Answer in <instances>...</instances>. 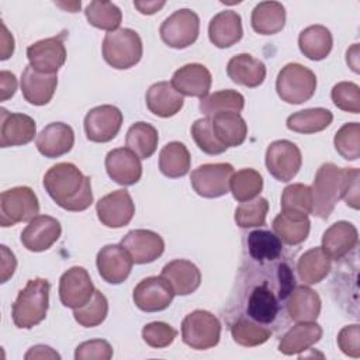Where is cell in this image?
<instances>
[{
  "instance_id": "b9f144b4",
  "label": "cell",
  "mask_w": 360,
  "mask_h": 360,
  "mask_svg": "<svg viewBox=\"0 0 360 360\" xmlns=\"http://www.w3.org/2000/svg\"><path fill=\"white\" fill-rule=\"evenodd\" d=\"M245 107V97L236 90H219L205 96L200 101V111L205 117H212L218 112H240Z\"/></svg>"
},
{
  "instance_id": "f907efd6",
  "label": "cell",
  "mask_w": 360,
  "mask_h": 360,
  "mask_svg": "<svg viewBox=\"0 0 360 360\" xmlns=\"http://www.w3.org/2000/svg\"><path fill=\"white\" fill-rule=\"evenodd\" d=\"M333 104L352 114L360 112V87L353 82H339L330 91Z\"/></svg>"
},
{
  "instance_id": "ba28073f",
  "label": "cell",
  "mask_w": 360,
  "mask_h": 360,
  "mask_svg": "<svg viewBox=\"0 0 360 360\" xmlns=\"http://www.w3.org/2000/svg\"><path fill=\"white\" fill-rule=\"evenodd\" d=\"M38 212L39 202L37 194L27 186L13 187L0 195V225L4 228L31 221Z\"/></svg>"
},
{
  "instance_id": "8d00e7d4",
  "label": "cell",
  "mask_w": 360,
  "mask_h": 360,
  "mask_svg": "<svg viewBox=\"0 0 360 360\" xmlns=\"http://www.w3.org/2000/svg\"><path fill=\"white\" fill-rule=\"evenodd\" d=\"M330 267V259L321 246L307 250L297 262L298 277L308 285L321 283L329 274Z\"/></svg>"
},
{
  "instance_id": "4fadbf2b",
  "label": "cell",
  "mask_w": 360,
  "mask_h": 360,
  "mask_svg": "<svg viewBox=\"0 0 360 360\" xmlns=\"http://www.w3.org/2000/svg\"><path fill=\"white\" fill-rule=\"evenodd\" d=\"M122 112L110 104L91 108L84 117V132L89 141L104 143L117 136L122 125Z\"/></svg>"
},
{
  "instance_id": "ab89813d",
  "label": "cell",
  "mask_w": 360,
  "mask_h": 360,
  "mask_svg": "<svg viewBox=\"0 0 360 360\" xmlns=\"http://www.w3.org/2000/svg\"><path fill=\"white\" fill-rule=\"evenodd\" d=\"M281 212L294 218H308L312 214L311 187L301 183L287 186L281 194Z\"/></svg>"
},
{
  "instance_id": "3957f363",
  "label": "cell",
  "mask_w": 360,
  "mask_h": 360,
  "mask_svg": "<svg viewBox=\"0 0 360 360\" xmlns=\"http://www.w3.org/2000/svg\"><path fill=\"white\" fill-rule=\"evenodd\" d=\"M51 284L46 278L35 277L28 280L18 292L13 308V322L20 329H31L46 318L49 307Z\"/></svg>"
},
{
  "instance_id": "484cf974",
  "label": "cell",
  "mask_w": 360,
  "mask_h": 360,
  "mask_svg": "<svg viewBox=\"0 0 360 360\" xmlns=\"http://www.w3.org/2000/svg\"><path fill=\"white\" fill-rule=\"evenodd\" d=\"M163 278L172 285L174 295L193 294L201 284V273L198 267L186 259H176L163 266Z\"/></svg>"
},
{
  "instance_id": "f6af8a7d",
  "label": "cell",
  "mask_w": 360,
  "mask_h": 360,
  "mask_svg": "<svg viewBox=\"0 0 360 360\" xmlns=\"http://www.w3.org/2000/svg\"><path fill=\"white\" fill-rule=\"evenodd\" d=\"M84 14L90 25L108 32L118 30L122 21L121 10L111 1H90Z\"/></svg>"
},
{
  "instance_id": "bcb514c9",
  "label": "cell",
  "mask_w": 360,
  "mask_h": 360,
  "mask_svg": "<svg viewBox=\"0 0 360 360\" xmlns=\"http://www.w3.org/2000/svg\"><path fill=\"white\" fill-rule=\"evenodd\" d=\"M108 314V301L105 295L96 290L93 297L84 305L73 309L75 321L84 328H94L104 322Z\"/></svg>"
},
{
  "instance_id": "d4e9b609",
  "label": "cell",
  "mask_w": 360,
  "mask_h": 360,
  "mask_svg": "<svg viewBox=\"0 0 360 360\" xmlns=\"http://www.w3.org/2000/svg\"><path fill=\"white\" fill-rule=\"evenodd\" d=\"M35 145L38 152L45 158H59L73 148L75 132L65 122H51L38 134Z\"/></svg>"
},
{
  "instance_id": "8992f818",
  "label": "cell",
  "mask_w": 360,
  "mask_h": 360,
  "mask_svg": "<svg viewBox=\"0 0 360 360\" xmlns=\"http://www.w3.org/2000/svg\"><path fill=\"white\" fill-rule=\"evenodd\" d=\"M342 167L335 163H323L318 169L311 193H312V214L318 218L326 219L335 210L340 198Z\"/></svg>"
},
{
  "instance_id": "e575fe53",
  "label": "cell",
  "mask_w": 360,
  "mask_h": 360,
  "mask_svg": "<svg viewBox=\"0 0 360 360\" xmlns=\"http://www.w3.org/2000/svg\"><path fill=\"white\" fill-rule=\"evenodd\" d=\"M250 22L257 34H277L285 25V8L278 1H262L253 8Z\"/></svg>"
},
{
  "instance_id": "5b68a950",
  "label": "cell",
  "mask_w": 360,
  "mask_h": 360,
  "mask_svg": "<svg viewBox=\"0 0 360 360\" xmlns=\"http://www.w3.org/2000/svg\"><path fill=\"white\" fill-rule=\"evenodd\" d=\"M316 90L315 73L301 63H287L277 75L276 91L288 104L308 101Z\"/></svg>"
},
{
  "instance_id": "4316f807",
  "label": "cell",
  "mask_w": 360,
  "mask_h": 360,
  "mask_svg": "<svg viewBox=\"0 0 360 360\" xmlns=\"http://www.w3.org/2000/svg\"><path fill=\"white\" fill-rule=\"evenodd\" d=\"M242 35V18L236 11H219L211 18L208 24L210 41L217 48H229L239 42Z\"/></svg>"
},
{
  "instance_id": "f5cc1de1",
  "label": "cell",
  "mask_w": 360,
  "mask_h": 360,
  "mask_svg": "<svg viewBox=\"0 0 360 360\" xmlns=\"http://www.w3.org/2000/svg\"><path fill=\"white\" fill-rule=\"evenodd\" d=\"M359 177L360 170L356 167H342V183H340V198L345 200V202L359 210L360 205V197H359Z\"/></svg>"
},
{
  "instance_id": "d6986e66",
  "label": "cell",
  "mask_w": 360,
  "mask_h": 360,
  "mask_svg": "<svg viewBox=\"0 0 360 360\" xmlns=\"http://www.w3.org/2000/svg\"><path fill=\"white\" fill-rule=\"evenodd\" d=\"M60 222L49 215H37L21 232V243L30 252L48 250L60 236Z\"/></svg>"
},
{
  "instance_id": "db71d44e",
  "label": "cell",
  "mask_w": 360,
  "mask_h": 360,
  "mask_svg": "<svg viewBox=\"0 0 360 360\" xmlns=\"http://www.w3.org/2000/svg\"><path fill=\"white\" fill-rule=\"evenodd\" d=\"M112 357V347L107 340L94 339L80 343L76 347V360H110Z\"/></svg>"
},
{
  "instance_id": "ac0fdd59",
  "label": "cell",
  "mask_w": 360,
  "mask_h": 360,
  "mask_svg": "<svg viewBox=\"0 0 360 360\" xmlns=\"http://www.w3.org/2000/svg\"><path fill=\"white\" fill-rule=\"evenodd\" d=\"M121 245L136 264H146L155 262L165 250V240L162 236L149 229H132L122 239Z\"/></svg>"
},
{
  "instance_id": "680465c9",
  "label": "cell",
  "mask_w": 360,
  "mask_h": 360,
  "mask_svg": "<svg viewBox=\"0 0 360 360\" xmlns=\"http://www.w3.org/2000/svg\"><path fill=\"white\" fill-rule=\"evenodd\" d=\"M25 359H60V356L49 346L37 345L27 352Z\"/></svg>"
},
{
  "instance_id": "9f6ffc18",
  "label": "cell",
  "mask_w": 360,
  "mask_h": 360,
  "mask_svg": "<svg viewBox=\"0 0 360 360\" xmlns=\"http://www.w3.org/2000/svg\"><path fill=\"white\" fill-rule=\"evenodd\" d=\"M1 283H6L10 277H13L17 266V260L14 253L6 246L1 245Z\"/></svg>"
},
{
  "instance_id": "7402d4cb",
  "label": "cell",
  "mask_w": 360,
  "mask_h": 360,
  "mask_svg": "<svg viewBox=\"0 0 360 360\" xmlns=\"http://www.w3.org/2000/svg\"><path fill=\"white\" fill-rule=\"evenodd\" d=\"M170 83L181 96L204 98L208 96L212 77L204 65L187 63L173 73Z\"/></svg>"
},
{
  "instance_id": "681fc988",
  "label": "cell",
  "mask_w": 360,
  "mask_h": 360,
  "mask_svg": "<svg viewBox=\"0 0 360 360\" xmlns=\"http://www.w3.org/2000/svg\"><path fill=\"white\" fill-rule=\"evenodd\" d=\"M191 136L195 145L207 155H221L228 149L214 135L210 117L194 121V124L191 125Z\"/></svg>"
},
{
  "instance_id": "11a10c76",
  "label": "cell",
  "mask_w": 360,
  "mask_h": 360,
  "mask_svg": "<svg viewBox=\"0 0 360 360\" xmlns=\"http://www.w3.org/2000/svg\"><path fill=\"white\" fill-rule=\"evenodd\" d=\"M338 346L345 354L360 357V326L353 323L342 328L338 335Z\"/></svg>"
},
{
  "instance_id": "f1b7e54d",
  "label": "cell",
  "mask_w": 360,
  "mask_h": 360,
  "mask_svg": "<svg viewBox=\"0 0 360 360\" xmlns=\"http://www.w3.org/2000/svg\"><path fill=\"white\" fill-rule=\"evenodd\" d=\"M145 100L148 110L162 118L176 115L184 104L183 96L169 82L153 83L148 89Z\"/></svg>"
},
{
  "instance_id": "91938a15",
  "label": "cell",
  "mask_w": 360,
  "mask_h": 360,
  "mask_svg": "<svg viewBox=\"0 0 360 360\" xmlns=\"http://www.w3.org/2000/svg\"><path fill=\"white\" fill-rule=\"evenodd\" d=\"M1 56L0 59L1 60H6L8 59L13 52H14V38L13 35L8 32L7 27L4 25V22H1Z\"/></svg>"
},
{
  "instance_id": "9a60e30c",
  "label": "cell",
  "mask_w": 360,
  "mask_h": 360,
  "mask_svg": "<svg viewBox=\"0 0 360 360\" xmlns=\"http://www.w3.org/2000/svg\"><path fill=\"white\" fill-rule=\"evenodd\" d=\"M174 297L169 281L162 276H150L141 280L134 288L132 300L135 305L145 312H158L166 309Z\"/></svg>"
},
{
  "instance_id": "7dc6e473",
  "label": "cell",
  "mask_w": 360,
  "mask_h": 360,
  "mask_svg": "<svg viewBox=\"0 0 360 360\" xmlns=\"http://www.w3.org/2000/svg\"><path fill=\"white\" fill-rule=\"evenodd\" d=\"M269 201L263 197H256L250 201L240 202L235 210V221L239 228H255L266 224Z\"/></svg>"
},
{
  "instance_id": "5bb4252c",
  "label": "cell",
  "mask_w": 360,
  "mask_h": 360,
  "mask_svg": "<svg viewBox=\"0 0 360 360\" xmlns=\"http://www.w3.org/2000/svg\"><path fill=\"white\" fill-rule=\"evenodd\" d=\"M98 221L107 228H122L128 225L135 214V204L128 190L120 188L104 197L96 204Z\"/></svg>"
},
{
  "instance_id": "7bdbcfd3",
  "label": "cell",
  "mask_w": 360,
  "mask_h": 360,
  "mask_svg": "<svg viewBox=\"0 0 360 360\" xmlns=\"http://www.w3.org/2000/svg\"><path fill=\"white\" fill-rule=\"evenodd\" d=\"M262 188H263L262 174L257 170L250 167L233 172L229 181V190L233 198L239 202H245L256 198L260 194Z\"/></svg>"
},
{
  "instance_id": "f546056e",
  "label": "cell",
  "mask_w": 360,
  "mask_h": 360,
  "mask_svg": "<svg viewBox=\"0 0 360 360\" xmlns=\"http://www.w3.org/2000/svg\"><path fill=\"white\" fill-rule=\"evenodd\" d=\"M226 73L233 83L253 89L264 82L266 66L249 53H238L229 59Z\"/></svg>"
},
{
  "instance_id": "d590c367",
  "label": "cell",
  "mask_w": 360,
  "mask_h": 360,
  "mask_svg": "<svg viewBox=\"0 0 360 360\" xmlns=\"http://www.w3.org/2000/svg\"><path fill=\"white\" fill-rule=\"evenodd\" d=\"M191 158L187 146L181 142L173 141L166 143L159 153V170L170 179L183 177L188 173Z\"/></svg>"
},
{
  "instance_id": "52a82bcc",
  "label": "cell",
  "mask_w": 360,
  "mask_h": 360,
  "mask_svg": "<svg viewBox=\"0 0 360 360\" xmlns=\"http://www.w3.org/2000/svg\"><path fill=\"white\" fill-rule=\"evenodd\" d=\"M221 322L210 311L195 309L186 315L181 322L183 342L195 350H207L218 345Z\"/></svg>"
},
{
  "instance_id": "44dd1931",
  "label": "cell",
  "mask_w": 360,
  "mask_h": 360,
  "mask_svg": "<svg viewBox=\"0 0 360 360\" xmlns=\"http://www.w3.org/2000/svg\"><path fill=\"white\" fill-rule=\"evenodd\" d=\"M0 124V146H22L30 143L37 135V125L34 118L21 112H8L1 108Z\"/></svg>"
},
{
  "instance_id": "9c48e42d",
  "label": "cell",
  "mask_w": 360,
  "mask_h": 360,
  "mask_svg": "<svg viewBox=\"0 0 360 360\" xmlns=\"http://www.w3.org/2000/svg\"><path fill=\"white\" fill-rule=\"evenodd\" d=\"M162 41L174 49H184L193 45L200 34V18L190 8H180L169 15L160 25Z\"/></svg>"
},
{
  "instance_id": "6da1fadb",
  "label": "cell",
  "mask_w": 360,
  "mask_h": 360,
  "mask_svg": "<svg viewBox=\"0 0 360 360\" xmlns=\"http://www.w3.org/2000/svg\"><path fill=\"white\" fill-rule=\"evenodd\" d=\"M257 263V262H255ZM255 269L250 263V270H243L245 276L242 287V301L245 304L243 315L263 326H270L285 309V300L295 287L292 269L285 262L257 263Z\"/></svg>"
},
{
  "instance_id": "7a4b0ae2",
  "label": "cell",
  "mask_w": 360,
  "mask_h": 360,
  "mask_svg": "<svg viewBox=\"0 0 360 360\" xmlns=\"http://www.w3.org/2000/svg\"><path fill=\"white\" fill-rule=\"evenodd\" d=\"M44 187L49 197L66 211H84L93 202L90 177L69 162H60L48 169L44 176Z\"/></svg>"
},
{
  "instance_id": "2e32d148",
  "label": "cell",
  "mask_w": 360,
  "mask_h": 360,
  "mask_svg": "<svg viewBox=\"0 0 360 360\" xmlns=\"http://www.w3.org/2000/svg\"><path fill=\"white\" fill-rule=\"evenodd\" d=\"M96 288L90 274L84 267L75 266L66 270L59 280L60 302L72 309H76L90 301Z\"/></svg>"
},
{
  "instance_id": "6f0895ef",
  "label": "cell",
  "mask_w": 360,
  "mask_h": 360,
  "mask_svg": "<svg viewBox=\"0 0 360 360\" xmlns=\"http://www.w3.org/2000/svg\"><path fill=\"white\" fill-rule=\"evenodd\" d=\"M15 90H17V79L14 73L1 70L0 72V91H1L0 100L6 101L11 98L15 94Z\"/></svg>"
},
{
  "instance_id": "ffe728a7",
  "label": "cell",
  "mask_w": 360,
  "mask_h": 360,
  "mask_svg": "<svg viewBox=\"0 0 360 360\" xmlns=\"http://www.w3.org/2000/svg\"><path fill=\"white\" fill-rule=\"evenodd\" d=\"M105 170L110 179L121 186H132L141 180V158L128 148H117L105 156Z\"/></svg>"
},
{
  "instance_id": "74e56055",
  "label": "cell",
  "mask_w": 360,
  "mask_h": 360,
  "mask_svg": "<svg viewBox=\"0 0 360 360\" xmlns=\"http://www.w3.org/2000/svg\"><path fill=\"white\" fill-rule=\"evenodd\" d=\"M158 129L145 121H138L132 124L127 131L125 145L141 159L150 158L158 148Z\"/></svg>"
},
{
  "instance_id": "4dcf8cb0",
  "label": "cell",
  "mask_w": 360,
  "mask_h": 360,
  "mask_svg": "<svg viewBox=\"0 0 360 360\" xmlns=\"http://www.w3.org/2000/svg\"><path fill=\"white\" fill-rule=\"evenodd\" d=\"M322 328L314 322H297L280 339L278 350L285 356L300 354L318 343L322 338Z\"/></svg>"
},
{
  "instance_id": "d6a6232c",
  "label": "cell",
  "mask_w": 360,
  "mask_h": 360,
  "mask_svg": "<svg viewBox=\"0 0 360 360\" xmlns=\"http://www.w3.org/2000/svg\"><path fill=\"white\" fill-rule=\"evenodd\" d=\"M298 46L304 56L311 60L325 59L333 46V38L330 31L319 24L309 25L300 32Z\"/></svg>"
},
{
  "instance_id": "277c9868",
  "label": "cell",
  "mask_w": 360,
  "mask_h": 360,
  "mask_svg": "<svg viewBox=\"0 0 360 360\" xmlns=\"http://www.w3.org/2000/svg\"><path fill=\"white\" fill-rule=\"evenodd\" d=\"M103 58L114 69L135 66L143 53L139 34L131 28H118L107 32L103 39Z\"/></svg>"
},
{
  "instance_id": "1f68e13d",
  "label": "cell",
  "mask_w": 360,
  "mask_h": 360,
  "mask_svg": "<svg viewBox=\"0 0 360 360\" xmlns=\"http://www.w3.org/2000/svg\"><path fill=\"white\" fill-rule=\"evenodd\" d=\"M210 118L214 135L224 146H239L245 142L248 125L239 112H218Z\"/></svg>"
},
{
  "instance_id": "30bf717a",
  "label": "cell",
  "mask_w": 360,
  "mask_h": 360,
  "mask_svg": "<svg viewBox=\"0 0 360 360\" xmlns=\"http://www.w3.org/2000/svg\"><path fill=\"white\" fill-rule=\"evenodd\" d=\"M302 156L300 148L287 139L271 142L266 150V167L278 181H290L300 172Z\"/></svg>"
},
{
  "instance_id": "ee69618b",
  "label": "cell",
  "mask_w": 360,
  "mask_h": 360,
  "mask_svg": "<svg viewBox=\"0 0 360 360\" xmlns=\"http://www.w3.org/2000/svg\"><path fill=\"white\" fill-rule=\"evenodd\" d=\"M311 222L308 218H294L280 212L273 219V231L281 242L295 246L302 243L309 233Z\"/></svg>"
},
{
  "instance_id": "816d5d0a",
  "label": "cell",
  "mask_w": 360,
  "mask_h": 360,
  "mask_svg": "<svg viewBox=\"0 0 360 360\" xmlns=\"http://www.w3.org/2000/svg\"><path fill=\"white\" fill-rule=\"evenodd\" d=\"M177 330L166 322H150L143 326L142 338L150 347L163 349L173 343Z\"/></svg>"
},
{
  "instance_id": "e0dca14e",
  "label": "cell",
  "mask_w": 360,
  "mask_h": 360,
  "mask_svg": "<svg viewBox=\"0 0 360 360\" xmlns=\"http://www.w3.org/2000/svg\"><path fill=\"white\" fill-rule=\"evenodd\" d=\"M96 264L98 274L104 281L110 284H121L128 278L134 260L121 243L105 245L98 250Z\"/></svg>"
},
{
  "instance_id": "83f0119b",
  "label": "cell",
  "mask_w": 360,
  "mask_h": 360,
  "mask_svg": "<svg viewBox=\"0 0 360 360\" xmlns=\"http://www.w3.org/2000/svg\"><path fill=\"white\" fill-rule=\"evenodd\" d=\"M285 312L294 322H314L321 312V298L312 288L297 285L285 300Z\"/></svg>"
},
{
  "instance_id": "6125c7cd",
  "label": "cell",
  "mask_w": 360,
  "mask_h": 360,
  "mask_svg": "<svg viewBox=\"0 0 360 360\" xmlns=\"http://www.w3.org/2000/svg\"><path fill=\"white\" fill-rule=\"evenodd\" d=\"M346 62L354 73H359V44H354L346 52Z\"/></svg>"
},
{
  "instance_id": "f35d334b",
  "label": "cell",
  "mask_w": 360,
  "mask_h": 360,
  "mask_svg": "<svg viewBox=\"0 0 360 360\" xmlns=\"http://www.w3.org/2000/svg\"><path fill=\"white\" fill-rule=\"evenodd\" d=\"M332 120L333 114L326 108H307L291 114L287 118V128L298 134H315L326 129Z\"/></svg>"
},
{
  "instance_id": "c3c4849f",
  "label": "cell",
  "mask_w": 360,
  "mask_h": 360,
  "mask_svg": "<svg viewBox=\"0 0 360 360\" xmlns=\"http://www.w3.org/2000/svg\"><path fill=\"white\" fill-rule=\"evenodd\" d=\"M335 149L346 160H357L360 158V124L347 122L335 134Z\"/></svg>"
},
{
  "instance_id": "60d3db41",
  "label": "cell",
  "mask_w": 360,
  "mask_h": 360,
  "mask_svg": "<svg viewBox=\"0 0 360 360\" xmlns=\"http://www.w3.org/2000/svg\"><path fill=\"white\" fill-rule=\"evenodd\" d=\"M229 329L233 340L245 347H255L263 345L273 335L270 328L263 326L245 316H235V321L229 322Z\"/></svg>"
},
{
  "instance_id": "cb8c5ba5",
  "label": "cell",
  "mask_w": 360,
  "mask_h": 360,
  "mask_svg": "<svg viewBox=\"0 0 360 360\" xmlns=\"http://www.w3.org/2000/svg\"><path fill=\"white\" fill-rule=\"evenodd\" d=\"M359 242L356 226L347 221H338L322 235V250L330 260H340L349 255Z\"/></svg>"
},
{
  "instance_id": "7c38bea8",
  "label": "cell",
  "mask_w": 360,
  "mask_h": 360,
  "mask_svg": "<svg viewBox=\"0 0 360 360\" xmlns=\"http://www.w3.org/2000/svg\"><path fill=\"white\" fill-rule=\"evenodd\" d=\"M66 32L56 37L45 38L31 44L27 48V58L30 65L41 73H56L66 62V48L63 39Z\"/></svg>"
},
{
  "instance_id": "8fae6325",
  "label": "cell",
  "mask_w": 360,
  "mask_h": 360,
  "mask_svg": "<svg viewBox=\"0 0 360 360\" xmlns=\"http://www.w3.org/2000/svg\"><path fill=\"white\" fill-rule=\"evenodd\" d=\"M233 167L229 163H205L191 172L194 191L204 198H218L229 191Z\"/></svg>"
},
{
  "instance_id": "836d02e7",
  "label": "cell",
  "mask_w": 360,
  "mask_h": 360,
  "mask_svg": "<svg viewBox=\"0 0 360 360\" xmlns=\"http://www.w3.org/2000/svg\"><path fill=\"white\" fill-rule=\"evenodd\" d=\"M246 248L249 257L257 263L278 260L283 253L280 238L266 229L252 231L246 238Z\"/></svg>"
},
{
  "instance_id": "603a6c76",
  "label": "cell",
  "mask_w": 360,
  "mask_h": 360,
  "mask_svg": "<svg viewBox=\"0 0 360 360\" xmlns=\"http://www.w3.org/2000/svg\"><path fill=\"white\" fill-rule=\"evenodd\" d=\"M21 93L24 98L34 105L48 104L56 90L58 76L56 73H41L35 70L31 65L25 66L21 75Z\"/></svg>"
},
{
  "instance_id": "94428289",
  "label": "cell",
  "mask_w": 360,
  "mask_h": 360,
  "mask_svg": "<svg viewBox=\"0 0 360 360\" xmlns=\"http://www.w3.org/2000/svg\"><path fill=\"white\" fill-rule=\"evenodd\" d=\"M166 4V1H134L135 8H138V11L141 14H155L158 10H160L163 6Z\"/></svg>"
}]
</instances>
